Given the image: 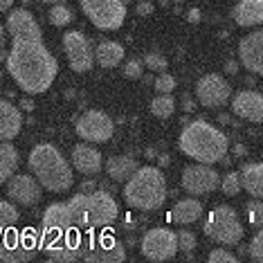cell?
I'll list each match as a JSON object with an SVG mask.
<instances>
[{
  "mask_svg": "<svg viewBox=\"0 0 263 263\" xmlns=\"http://www.w3.org/2000/svg\"><path fill=\"white\" fill-rule=\"evenodd\" d=\"M11 47L7 52V72L27 95L47 92L59 74V63L47 50L43 32L27 9H14L7 16Z\"/></svg>",
  "mask_w": 263,
  "mask_h": 263,
  "instance_id": "obj_1",
  "label": "cell"
},
{
  "mask_svg": "<svg viewBox=\"0 0 263 263\" xmlns=\"http://www.w3.org/2000/svg\"><path fill=\"white\" fill-rule=\"evenodd\" d=\"M178 148L194 162L218 164L223 162L227 151H230V140L214 124L205 122V119H196L180 130Z\"/></svg>",
  "mask_w": 263,
  "mask_h": 263,
  "instance_id": "obj_2",
  "label": "cell"
},
{
  "mask_svg": "<svg viewBox=\"0 0 263 263\" xmlns=\"http://www.w3.org/2000/svg\"><path fill=\"white\" fill-rule=\"evenodd\" d=\"M29 169L45 191L63 194L74 184V173L70 162L54 144H47V142L36 144L29 151Z\"/></svg>",
  "mask_w": 263,
  "mask_h": 263,
  "instance_id": "obj_3",
  "label": "cell"
},
{
  "mask_svg": "<svg viewBox=\"0 0 263 263\" xmlns=\"http://www.w3.org/2000/svg\"><path fill=\"white\" fill-rule=\"evenodd\" d=\"M74 230L97 232L110 227L119 216V205L108 191H86L68 200Z\"/></svg>",
  "mask_w": 263,
  "mask_h": 263,
  "instance_id": "obj_4",
  "label": "cell"
},
{
  "mask_svg": "<svg viewBox=\"0 0 263 263\" xmlns=\"http://www.w3.org/2000/svg\"><path fill=\"white\" fill-rule=\"evenodd\" d=\"M124 184L122 196L126 205L140 212H155L166 200V178L158 166H137Z\"/></svg>",
  "mask_w": 263,
  "mask_h": 263,
  "instance_id": "obj_5",
  "label": "cell"
},
{
  "mask_svg": "<svg viewBox=\"0 0 263 263\" xmlns=\"http://www.w3.org/2000/svg\"><path fill=\"white\" fill-rule=\"evenodd\" d=\"M205 234L220 245H236L243 238V223L238 214L227 205H218L207 214L205 225H202Z\"/></svg>",
  "mask_w": 263,
  "mask_h": 263,
  "instance_id": "obj_6",
  "label": "cell"
},
{
  "mask_svg": "<svg viewBox=\"0 0 263 263\" xmlns=\"http://www.w3.org/2000/svg\"><path fill=\"white\" fill-rule=\"evenodd\" d=\"M86 18L101 32H115L126 21L124 0H77Z\"/></svg>",
  "mask_w": 263,
  "mask_h": 263,
  "instance_id": "obj_7",
  "label": "cell"
},
{
  "mask_svg": "<svg viewBox=\"0 0 263 263\" xmlns=\"http://www.w3.org/2000/svg\"><path fill=\"white\" fill-rule=\"evenodd\" d=\"M126 259V248L112 236L97 234L81 238V261L86 263H122Z\"/></svg>",
  "mask_w": 263,
  "mask_h": 263,
  "instance_id": "obj_8",
  "label": "cell"
},
{
  "mask_svg": "<svg viewBox=\"0 0 263 263\" xmlns=\"http://www.w3.org/2000/svg\"><path fill=\"white\" fill-rule=\"evenodd\" d=\"M140 252L148 261H169L178 254V238L173 230L153 227L140 241Z\"/></svg>",
  "mask_w": 263,
  "mask_h": 263,
  "instance_id": "obj_9",
  "label": "cell"
},
{
  "mask_svg": "<svg viewBox=\"0 0 263 263\" xmlns=\"http://www.w3.org/2000/svg\"><path fill=\"white\" fill-rule=\"evenodd\" d=\"M115 133V122L104 110H86L77 119V135L90 144H104Z\"/></svg>",
  "mask_w": 263,
  "mask_h": 263,
  "instance_id": "obj_10",
  "label": "cell"
},
{
  "mask_svg": "<svg viewBox=\"0 0 263 263\" xmlns=\"http://www.w3.org/2000/svg\"><path fill=\"white\" fill-rule=\"evenodd\" d=\"M196 99H198V104L205 106V108H223L232 99L230 81L216 72L200 77L198 83H196Z\"/></svg>",
  "mask_w": 263,
  "mask_h": 263,
  "instance_id": "obj_11",
  "label": "cell"
},
{
  "mask_svg": "<svg viewBox=\"0 0 263 263\" xmlns=\"http://www.w3.org/2000/svg\"><path fill=\"white\" fill-rule=\"evenodd\" d=\"M63 50L65 57H68V63L74 72H90L95 65V50L90 47V41L86 39V34L77 32V29H70L63 36Z\"/></svg>",
  "mask_w": 263,
  "mask_h": 263,
  "instance_id": "obj_12",
  "label": "cell"
},
{
  "mask_svg": "<svg viewBox=\"0 0 263 263\" xmlns=\"http://www.w3.org/2000/svg\"><path fill=\"white\" fill-rule=\"evenodd\" d=\"M218 182H220V176L212 164L196 162L191 166H184V171H182V189L189 196H196V198L216 191Z\"/></svg>",
  "mask_w": 263,
  "mask_h": 263,
  "instance_id": "obj_13",
  "label": "cell"
},
{
  "mask_svg": "<svg viewBox=\"0 0 263 263\" xmlns=\"http://www.w3.org/2000/svg\"><path fill=\"white\" fill-rule=\"evenodd\" d=\"M39 250V238L29 234H7L0 238V261L5 263H23L29 261Z\"/></svg>",
  "mask_w": 263,
  "mask_h": 263,
  "instance_id": "obj_14",
  "label": "cell"
},
{
  "mask_svg": "<svg viewBox=\"0 0 263 263\" xmlns=\"http://www.w3.org/2000/svg\"><path fill=\"white\" fill-rule=\"evenodd\" d=\"M7 196L9 200H14L16 205H36L43 198V187L34 176L27 173H14L7 180Z\"/></svg>",
  "mask_w": 263,
  "mask_h": 263,
  "instance_id": "obj_15",
  "label": "cell"
},
{
  "mask_svg": "<svg viewBox=\"0 0 263 263\" xmlns=\"http://www.w3.org/2000/svg\"><path fill=\"white\" fill-rule=\"evenodd\" d=\"M238 61L252 74H263V29H254L241 39Z\"/></svg>",
  "mask_w": 263,
  "mask_h": 263,
  "instance_id": "obj_16",
  "label": "cell"
},
{
  "mask_svg": "<svg viewBox=\"0 0 263 263\" xmlns=\"http://www.w3.org/2000/svg\"><path fill=\"white\" fill-rule=\"evenodd\" d=\"M232 112L245 122L263 124V95L259 90H241L230 99Z\"/></svg>",
  "mask_w": 263,
  "mask_h": 263,
  "instance_id": "obj_17",
  "label": "cell"
},
{
  "mask_svg": "<svg viewBox=\"0 0 263 263\" xmlns=\"http://www.w3.org/2000/svg\"><path fill=\"white\" fill-rule=\"evenodd\" d=\"M72 166H74V171L83 173L86 178H92L101 171L104 158H101V153L90 142H83V144L72 146Z\"/></svg>",
  "mask_w": 263,
  "mask_h": 263,
  "instance_id": "obj_18",
  "label": "cell"
},
{
  "mask_svg": "<svg viewBox=\"0 0 263 263\" xmlns=\"http://www.w3.org/2000/svg\"><path fill=\"white\" fill-rule=\"evenodd\" d=\"M43 232L47 234H65V232H74L72 214H70L68 202H52L43 214Z\"/></svg>",
  "mask_w": 263,
  "mask_h": 263,
  "instance_id": "obj_19",
  "label": "cell"
},
{
  "mask_svg": "<svg viewBox=\"0 0 263 263\" xmlns=\"http://www.w3.org/2000/svg\"><path fill=\"white\" fill-rule=\"evenodd\" d=\"M23 128V112L18 106L0 99V142H9L21 133Z\"/></svg>",
  "mask_w": 263,
  "mask_h": 263,
  "instance_id": "obj_20",
  "label": "cell"
},
{
  "mask_svg": "<svg viewBox=\"0 0 263 263\" xmlns=\"http://www.w3.org/2000/svg\"><path fill=\"white\" fill-rule=\"evenodd\" d=\"M232 18L241 27H256L263 23V0H238Z\"/></svg>",
  "mask_w": 263,
  "mask_h": 263,
  "instance_id": "obj_21",
  "label": "cell"
},
{
  "mask_svg": "<svg viewBox=\"0 0 263 263\" xmlns=\"http://www.w3.org/2000/svg\"><path fill=\"white\" fill-rule=\"evenodd\" d=\"M200 214H202L200 200H196V196H191V198L178 200L173 205V209L169 212V220L176 225H191L200 218Z\"/></svg>",
  "mask_w": 263,
  "mask_h": 263,
  "instance_id": "obj_22",
  "label": "cell"
},
{
  "mask_svg": "<svg viewBox=\"0 0 263 263\" xmlns=\"http://www.w3.org/2000/svg\"><path fill=\"white\" fill-rule=\"evenodd\" d=\"M95 61L106 70L117 68V65L124 61V45L117 43V41H101V43L95 47Z\"/></svg>",
  "mask_w": 263,
  "mask_h": 263,
  "instance_id": "obj_23",
  "label": "cell"
},
{
  "mask_svg": "<svg viewBox=\"0 0 263 263\" xmlns=\"http://www.w3.org/2000/svg\"><path fill=\"white\" fill-rule=\"evenodd\" d=\"M238 173H241L243 191H248L252 198L263 200V162H250Z\"/></svg>",
  "mask_w": 263,
  "mask_h": 263,
  "instance_id": "obj_24",
  "label": "cell"
},
{
  "mask_svg": "<svg viewBox=\"0 0 263 263\" xmlns=\"http://www.w3.org/2000/svg\"><path fill=\"white\" fill-rule=\"evenodd\" d=\"M137 160L128 158V155H115V158H108L106 162V171L115 182H126L130 176L137 171Z\"/></svg>",
  "mask_w": 263,
  "mask_h": 263,
  "instance_id": "obj_25",
  "label": "cell"
},
{
  "mask_svg": "<svg viewBox=\"0 0 263 263\" xmlns=\"http://www.w3.org/2000/svg\"><path fill=\"white\" fill-rule=\"evenodd\" d=\"M18 169V151L9 142H0V184L7 182Z\"/></svg>",
  "mask_w": 263,
  "mask_h": 263,
  "instance_id": "obj_26",
  "label": "cell"
},
{
  "mask_svg": "<svg viewBox=\"0 0 263 263\" xmlns=\"http://www.w3.org/2000/svg\"><path fill=\"white\" fill-rule=\"evenodd\" d=\"M151 112H153V117H158V119H169L173 112H176V99H173L171 95L158 92V97L151 99Z\"/></svg>",
  "mask_w": 263,
  "mask_h": 263,
  "instance_id": "obj_27",
  "label": "cell"
},
{
  "mask_svg": "<svg viewBox=\"0 0 263 263\" xmlns=\"http://www.w3.org/2000/svg\"><path fill=\"white\" fill-rule=\"evenodd\" d=\"M72 18H74V16H72V9H70L65 3L52 5L50 11H47V21H50L54 27H65V25H70V23H72Z\"/></svg>",
  "mask_w": 263,
  "mask_h": 263,
  "instance_id": "obj_28",
  "label": "cell"
},
{
  "mask_svg": "<svg viewBox=\"0 0 263 263\" xmlns=\"http://www.w3.org/2000/svg\"><path fill=\"white\" fill-rule=\"evenodd\" d=\"M18 218H21V212L14 205V200H0V227L16 225Z\"/></svg>",
  "mask_w": 263,
  "mask_h": 263,
  "instance_id": "obj_29",
  "label": "cell"
},
{
  "mask_svg": "<svg viewBox=\"0 0 263 263\" xmlns=\"http://www.w3.org/2000/svg\"><path fill=\"white\" fill-rule=\"evenodd\" d=\"M220 189H223L225 196H238L243 191V184H241V173L238 171H230L220 178Z\"/></svg>",
  "mask_w": 263,
  "mask_h": 263,
  "instance_id": "obj_30",
  "label": "cell"
},
{
  "mask_svg": "<svg viewBox=\"0 0 263 263\" xmlns=\"http://www.w3.org/2000/svg\"><path fill=\"white\" fill-rule=\"evenodd\" d=\"M144 68H148L151 72H166V68H169V61H166V57H162L160 52H148L144 54Z\"/></svg>",
  "mask_w": 263,
  "mask_h": 263,
  "instance_id": "obj_31",
  "label": "cell"
},
{
  "mask_svg": "<svg viewBox=\"0 0 263 263\" xmlns=\"http://www.w3.org/2000/svg\"><path fill=\"white\" fill-rule=\"evenodd\" d=\"M245 214H248V220L254 227H263V202L259 198L250 200L248 205H245Z\"/></svg>",
  "mask_w": 263,
  "mask_h": 263,
  "instance_id": "obj_32",
  "label": "cell"
},
{
  "mask_svg": "<svg viewBox=\"0 0 263 263\" xmlns=\"http://www.w3.org/2000/svg\"><path fill=\"white\" fill-rule=\"evenodd\" d=\"M176 238H178V250L184 254H191L196 250V234L189 230H180L176 232Z\"/></svg>",
  "mask_w": 263,
  "mask_h": 263,
  "instance_id": "obj_33",
  "label": "cell"
},
{
  "mask_svg": "<svg viewBox=\"0 0 263 263\" xmlns=\"http://www.w3.org/2000/svg\"><path fill=\"white\" fill-rule=\"evenodd\" d=\"M155 90L162 92V95H171L173 90H176V77L169 74V72H160V77L153 81Z\"/></svg>",
  "mask_w": 263,
  "mask_h": 263,
  "instance_id": "obj_34",
  "label": "cell"
},
{
  "mask_svg": "<svg viewBox=\"0 0 263 263\" xmlns=\"http://www.w3.org/2000/svg\"><path fill=\"white\" fill-rule=\"evenodd\" d=\"M122 74L126 77V79H140L142 74H144V63L140 61V59H130L122 65Z\"/></svg>",
  "mask_w": 263,
  "mask_h": 263,
  "instance_id": "obj_35",
  "label": "cell"
},
{
  "mask_svg": "<svg viewBox=\"0 0 263 263\" xmlns=\"http://www.w3.org/2000/svg\"><path fill=\"white\" fill-rule=\"evenodd\" d=\"M248 254L252 256L254 261L263 263V227H259V232L252 236V241H250V248H248Z\"/></svg>",
  "mask_w": 263,
  "mask_h": 263,
  "instance_id": "obj_36",
  "label": "cell"
},
{
  "mask_svg": "<svg viewBox=\"0 0 263 263\" xmlns=\"http://www.w3.org/2000/svg\"><path fill=\"white\" fill-rule=\"evenodd\" d=\"M207 261L209 263H236V256L232 254L230 250H225V248H216V250L209 252Z\"/></svg>",
  "mask_w": 263,
  "mask_h": 263,
  "instance_id": "obj_37",
  "label": "cell"
},
{
  "mask_svg": "<svg viewBox=\"0 0 263 263\" xmlns=\"http://www.w3.org/2000/svg\"><path fill=\"white\" fill-rule=\"evenodd\" d=\"M135 11L140 16H151L153 14V3H151V0H142V3H137Z\"/></svg>",
  "mask_w": 263,
  "mask_h": 263,
  "instance_id": "obj_38",
  "label": "cell"
},
{
  "mask_svg": "<svg viewBox=\"0 0 263 263\" xmlns=\"http://www.w3.org/2000/svg\"><path fill=\"white\" fill-rule=\"evenodd\" d=\"M200 18H202V16H200V9L194 7V9L187 11V21H189V23H200Z\"/></svg>",
  "mask_w": 263,
  "mask_h": 263,
  "instance_id": "obj_39",
  "label": "cell"
},
{
  "mask_svg": "<svg viewBox=\"0 0 263 263\" xmlns=\"http://www.w3.org/2000/svg\"><path fill=\"white\" fill-rule=\"evenodd\" d=\"M225 72L227 74H236L238 72V63L236 61H227L225 63Z\"/></svg>",
  "mask_w": 263,
  "mask_h": 263,
  "instance_id": "obj_40",
  "label": "cell"
},
{
  "mask_svg": "<svg viewBox=\"0 0 263 263\" xmlns=\"http://www.w3.org/2000/svg\"><path fill=\"white\" fill-rule=\"evenodd\" d=\"M14 3L16 0H0V14H3V11H9L14 7Z\"/></svg>",
  "mask_w": 263,
  "mask_h": 263,
  "instance_id": "obj_41",
  "label": "cell"
},
{
  "mask_svg": "<svg viewBox=\"0 0 263 263\" xmlns=\"http://www.w3.org/2000/svg\"><path fill=\"white\" fill-rule=\"evenodd\" d=\"M5 41H7V27L0 25V50L5 47Z\"/></svg>",
  "mask_w": 263,
  "mask_h": 263,
  "instance_id": "obj_42",
  "label": "cell"
},
{
  "mask_svg": "<svg viewBox=\"0 0 263 263\" xmlns=\"http://www.w3.org/2000/svg\"><path fill=\"white\" fill-rule=\"evenodd\" d=\"M21 108L23 110H34V104L29 99H21Z\"/></svg>",
  "mask_w": 263,
  "mask_h": 263,
  "instance_id": "obj_43",
  "label": "cell"
},
{
  "mask_svg": "<svg viewBox=\"0 0 263 263\" xmlns=\"http://www.w3.org/2000/svg\"><path fill=\"white\" fill-rule=\"evenodd\" d=\"M182 106H184V110H194V101H191V97H184Z\"/></svg>",
  "mask_w": 263,
  "mask_h": 263,
  "instance_id": "obj_44",
  "label": "cell"
},
{
  "mask_svg": "<svg viewBox=\"0 0 263 263\" xmlns=\"http://www.w3.org/2000/svg\"><path fill=\"white\" fill-rule=\"evenodd\" d=\"M81 189H83V191H95V182H92V180H86V182L81 184Z\"/></svg>",
  "mask_w": 263,
  "mask_h": 263,
  "instance_id": "obj_45",
  "label": "cell"
},
{
  "mask_svg": "<svg viewBox=\"0 0 263 263\" xmlns=\"http://www.w3.org/2000/svg\"><path fill=\"white\" fill-rule=\"evenodd\" d=\"M43 3H45V5H50V7H52V5H61V3H65V0H43Z\"/></svg>",
  "mask_w": 263,
  "mask_h": 263,
  "instance_id": "obj_46",
  "label": "cell"
},
{
  "mask_svg": "<svg viewBox=\"0 0 263 263\" xmlns=\"http://www.w3.org/2000/svg\"><path fill=\"white\" fill-rule=\"evenodd\" d=\"M234 151L238 153V158H241V155H245V148H243L241 144H236V146H234Z\"/></svg>",
  "mask_w": 263,
  "mask_h": 263,
  "instance_id": "obj_47",
  "label": "cell"
},
{
  "mask_svg": "<svg viewBox=\"0 0 263 263\" xmlns=\"http://www.w3.org/2000/svg\"><path fill=\"white\" fill-rule=\"evenodd\" d=\"M218 122L220 124H230V117H227V115H218Z\"/></svg>",
  "mask_w": 263,
  "mask_h": 263,
  "instance_id": "obj_48",
  "label": "cell"
},
{
  "mask_svg": "<svg viewBox=\"0 0 263 263\" xmlns=\"http://www.w3.org/2000/svg\"><path fill=\"white\" fill-rule=\"evenodd\" d=\"M171 3H184V0H171Z\"/></svg>",
  "mask_w": 263,
  "mask_h": 263,
  "instance_id": "obj_49",
  "label": "cell"
}]
</instances>
